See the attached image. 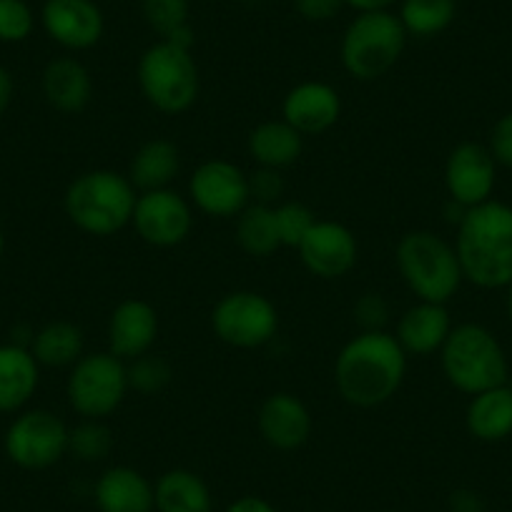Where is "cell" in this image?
Returning a JSON list of instances; mask_svg holds the SVG:
<instances>
[{
	"label": "cell",
	"mask_w": 512,
	"mask_h": 512,
	"mask_svg": "<svg viewBox=\"0 0 512 512\" xmlns=\"http://www.w3.org/2000/svg\"><path fill=\"white\" fill-rule=\"evenodd\" d=\"M407 354L395 334L359 332L334 359V387L357 410L382 407L400 392L407 374Z\"/></svg>",
	"instance_id": "1"
},
{
	"label": "cell",
	"mask_w": 512,
	"mask_h": 512,
	"mask_svg": "<svg viewBox=\"0 0 512 512\" xmlns=\"http://www.w3.org/2000/svg\"><path fill=\"white\" fill-rule=\"evenodd\" d=\"M465 282L480 289H505L512 282V206L485 201L465 211L455 239Z\"/></svg>",
	"instance_id": "2"
},
{
	"label": "cell",
	"mask_w": 512,
	"mask_h": 512,
	"mask_svg": "<svg viewBox=\"0 0 512 512\" xmlns=\"http://www.w3.org/2000/svg\"><path fill=\"white\" fill-rule=\"evenodd\" d=\"M139 191L126 174L111 169L83 171L68 184L63 209L68 221L88 236H113L131 226Z\"/></svg>",
	"instance_id": "3"
},
{
	"label": "cell",
	"mask_w": 512,
	"mask_h": 512,
	"mask_svg": "<svg viewBox=\"0 0 512 512\" xmlns=\"http://www.w3.org/2000/svg\"><path fill=\"white\" fill-rule=\"evenodd\" d=\"M395 264L402 282L420 302L447 304L465 282L455 244L430 229L407 231L397 241Z\"/></svg>",
	"instance_id": "4"
},
{
	"label": "cell",
	"mask_w": 512,
	"mask_h": 512,
	"mask_svg": "<svg viewBox=\"0 0 512 512\" xmlns=\"http://www.w3.org/2000/svg\"><path fill=\"white\" fill-rule=\"evenodd\" d=\"M442 374L462 395H480L510 377V364L502 344L487 327L465 322L452 327L440 349Z\"/></svg>",
	"instance_id": "5"
},
{
	"label": "cell",
	"mask_w": 512,
	"mask_h": 512,
	"mask_svg": "<svg viewBox=\"0 0 512 512\" xmlns=\"http://www.w3.org/2000/svg\"><path fill=\"white\" fill-rule=\"evenodd\" d=\"M136 81L149 106L164 116H179L199 101L201 76L194 53L164 38L141 53Z\"/></svg>",
	"instance_id": "6"
},
{
	"label": "cell",
	"mask_w": 512,
	"mask_h": 512,
	"mask_svg": "<svg viewBox=\"0 0 512 512\" xmlns=\"http://www.w3.org/2000/svg\"><path fill=\"white\" fill-rule=\"evenodd\" d=\"M407 31L392 11H364L344 28L339 58L354 81H377L400 63Z\"/></svg>",
	"instance_id": "7"
},
{
	"label": "cell",
	"mask_w": 512,
	"mask_h": 512,
	"mask_svg": "<svg viewBox=\"0 0 512 512\" xmlns=\"http://www.w3.org/2000/svg\"><path fill=\"white\" fill-rule=\"evenodd\" d=\"M126 395V362L111 352L83 354L68 372V405L81 420H106L123 405Z\"/></svg>",
	"instance_id": "8"
},
{
	"label": "cell",
	"mask_w": 512,
	"mask_h": 512,
	"mask_svg": "<svg viewBox=\"0 0 512 512\" xmlns=\"http://www.w3.org/2000/svg\"><path fill=\"white\" fill-rule=\"evenodd\" d=\"M71 427L51 410H21L3 435V450L16 467L41 472L68 455Z\"/></svg>",
	"instance_id": "9"
},
{
	"label": "cell",
	"mask_w": 512,
	"mask_h": 512,
	"mask_svg": "<svg viewBox=\"0 0 512 512\" xmlns=\"http://www.w3.org/2000/svg\"><path fill=\"white\" fill-rule=\"evenodd\" d=\"M216 339L234 349H259L279 332V312L269 297L251 289L224 294L211 309Z\"/></svg>",
	"instance_id": "10"
},
{
	"label": "cell",
	"mask_w": 512,
	"mask_h": 512,
	"mask_svg": "<svg viewBox=\"0 0 512 512\" xmlns=\"http://www.w3.org/2000/svg\"><path fill=\"white\" fill-rule=\"evenodd\" d=\"M131 226H134L136 236L149 246L174 249L189 239L191 226H194L191 201H186L174 189L144 191L136 199Z\"/></svg>",
	"instance_id": "11"
},
{
	"label": "cell",
	"mask_w": 512,
	"mask_h": 512,
	"mask_svg": "<svg viewBox=\"0 0 512 512\" xmlns=\"http://www.w3.org/2000/svg\"><path fill=\"white\" fill-rule=\"evenodd\" d=\"M191 206L214 219H236L249 199V176L226 159H209L189 179Z\"/></svg>",
	"instance_id": "12"
},
{
	"label": "cell",
	"mask_w": 512,
	"mask_h": 512,
	"mask_svg": "<svg viewBox=\"0 0 512 512\" xmlns=\"http://www.w3.org/2000/svg\"><path fill=\"white\" fill-rule=\"evenodd\" d=\"M304 269L317 279H342L357 267L359 244L352 229L332 219H317L297 246Z\"/></svg>",
	"instance_id": "13"
},
{
	"label": "cell",
	"mask_w": 512,
	"mask_h": 512,
	"mask_svg": "<svg viewBox=\"0 0 512 512\" xmlns=\"http://www.w3.org/2000/svg\"><path fill=\"white\" fill-rule=\"evenodd\" d=\"M497 184V161L477 141H462L450 151L445 164V189L450 201L472 209L492 199Z\"/></svg>",
	"instance_id": "14"
},
{
	"label": "cell",
	"mask_w": 512,
	"mask_h": 512,
	"mask_svg": "<svg viewBox=\"0 0 512 512\" xmlns=\"http://www.w3.org/2000/svg\"><path fill=\"white\" fill-rule=\"evenodd\" d=\"M41 26L53 43L78 53L101 43L106 18L96 0H46Z\"/></svg>",
	"instance_id": "15"
},
{
	"label": "cell",
	"mask_w": 512,
	"mask_h": 512,
	"mask_svg": "<svg viewBox=\"0 0 512 512\" xmlns=\"http://www.w3.org/2000/svg\"><path fill=\"white\" fill-rule=\"evenodd\" d=\"M256 427L269 447L279 452H294L312 437V412L292 392H274L256 412Z\"/></svg>",
	"instance_id": "16"
},
{
	"label": "cell",
	"mask_w": 512,
	"mask_h": 512,
	"mask_svg": "<svg viewBox=\"0 0 512 512\" xmlns=\"http://www.w3.org/2000/svg\"><path fill=\"white\" fill-rule=\"evenodd\" d=\"M108 352L123 362L144 357L159 337V312L146 299H123L108 317Z\"/></svg>",
	"instance_id": "17"
},
{
	"label": "cell",
	"mask_w": 512,
	"mask_h": 512,
	"mask_svg": "<svg viewBox=\"0 0 512 512\" xmlns=\"http://www.w3.org/2000/svg\"><path fill=\"white\" fill-rule=\"evenodd\" d=\"M342 98L337 88L324 81H302L282 101V118L302 136H322L337 126Z\"/></svg>",
	"instance_id": "18"
},
{
	"label": "cell",
	"mask_w": 512,
	"mask_h": 512,
	"mask_svg": "<svg viewBox=\"0 0 512 512\" xmlns=\"http://www.w3.org/2000/svg\"><path fill=\"white\" fill-rule=\"evenodd\" d=\"M41 384V364L31 347L18 342L0 344V415L26 410Z\"/></svg>",
	"instance_id": "19"
},
{
	"label": "cell",
	"mask_w": 512,
	"mask_h": 512,
	"mask_svg": "<svg viewBox=\"0 0 512 512\" xmlns=\"http://www.w3.org/2000/svg\"><path fill=\"white\" fill-rule=\"evenodd\" d=\"M93 500L101 512H154V485L136 467L116 465L101 472L93 487Z\"/></svg>",
	"instance_id": "20"
},
{
	"label": "cell",
	"mask_w": 512,
	"mask_h": 512,
	"mask_svg": "<svg viewBox=\"0 0 512 512\" xmlns=\"http://www.w3.org/2000/svg\"><path fill=\"white\" fill-rule=\"evenodd\" d=\"M450 332L452 322L445 304L417 299V304H412L397 322L395 339L405 349L407 357H430V354H440Z\"/></svg>",
	"instance_id": "21"
},
{
	"label": "cell",
	"mask_w": 512,
	"mask_h": 512,
	"mask_svg": "<svg viewBox=\"0 0 512 512\" xmlns=\"http://www.w3.org/2000/svg\"><path fill=\"white\" fill-rule=\"evenodd\" d=\"M43 96L58 113H81L91 103L93 81L88 68L73 56H58L43 68Z\"/></svg>",
	"instance_id": "22"
},
{
	"label": "cell",
	"mask_w": 512,
	"mask_h": 512,
	"mask_svg": "<svg viewBox=\"0 0 512 512\" xmlns=\"http://www.w3.org/2000/svg\"><path fill=\"white\" fill-rule=\"evenodd\" d=\"M246 149L256 166L282 171L299 161L304 151V136L284 118H274V121H264L251 128Z\"/></svg>",
	"instance_id": "23"
},
{
	"label": "cell",
	"mask_w": 512,
	"mask_h": 512,
	"mask_svg": "<svg viewBox=\"0 0 512 512\" xmlns=\"http://www.w3.org/2000/svg\"><path fill=\"white\" fill-rule=\"evenodd\" d=\"M465 425L475 440L502 442L512 435V387L497 384L492 390L470 397L465 412Z\"/></svg>",
	"instance_id": "24"
},
{
	"label": "cell",
	"mask_w": 512,
	"mask_h": 512,
	"mask_svg": "<svg viewBox=\"0 0 512 512\" xmlns=\"http://www.w3.org/2000/svg\"><path fill=\"white\" fill-rule=\"evenodd\" d=\"M181 171V151L169 139H151L136 149L128 164V181L139 194L144 191L171 189V181Z\"/></svg>",
	"instance_id": "25"
},
{
	"label": "cell",
	"mask_w": 512,
	"mask_h": 512,
	"mask_svg": "<svg viewBox=\"0 0 512 512\" xmlns=\"http://www.w3.org/2000/svg\"><path fill=\"white\" fill-rule=\"evenodd\" d=\"M156 512H211L214 497L201 475L186 467L164 472L154 485Z\"/></svg>",
	"instance_id": "26"
},
{
	"label": "cell",
	"mask_w": 512,
	"mask_h": 512,
	"mask_svg": "<svg viewBox=\"0 0 512 512\" xmlns=\"http://www.w3.org/2000/svg\"><path fill=\"white\" fill-rule=\"evenodd\" d=\"M31 352L41 367H73L78 359L83 357L86 349V337L78 324L68 322V319H56L38 329L31 337Z\"/></svg>",
	"instance_id": "27"
},
{
	"label": "cell",
	"mask_w": 512,
	"mask_h": 512,
	"mask_svg": "<svg viewBox=\"0 0 512 512\" xmlns=\"http://www.w3.org/2000/svg\"><path fill=\"white\" fill-rule=\"evenodd\" d=\"M236 244L249 256H272L282 249L277 234V219H274V206L249 204L236 216Z\"/></svg>",
	"instance_id": "28"
},
{
	"label": "cell",
	"mask_w": 512,
	"mask_h": 512,
	"mask_svg": "<svg viewBox=\"0 0 512 512\" xmlns=\"http://www.w3.org/2000/svg\"><path fill=\"white\" fill-rule=\"evenodd\" d=\"M397 18L410 38H435L457 18V0H400Z\"/></svg>",
	"instance_id": "29"
},
{
	"label": "cell",
	"mask_w": 512,
	"mask_h": 512,
	"mask_svg": "<svg viewBox=\"0 0 512 512\" xmlns=\"http://www.w3.org/2000/svg\"><path fill=\"white\" fill-rule=\"evenodd\" d=\"M113 435L103 420H81L68 430V452L81 462H101L111 455Z\"/></svg>",
	"instance_id": "30"
},
{
	"label": "cell",
	"mask_w": 512,
	"mask_h": 512,
	"mask_svg": "<svg viewBox=\"0 0 512 512\" xmlns=\"http://www.w3.org/2000/svg\"><path fill=\"white\" fill-rule=\"evenodd\" d=\"M128 374V390L139 392V395H159L171 384L174 369L159 354H144L131 362H126Z\"/></svg>",
	"instance_id": "31"
},
{
	"label": "cell",
	"mask_w": 512,
	"mask_h": 512,
	"mask_svg": "<svg viewBox=\"0 0 512 512\" xmlns=\"http://www.w3.org/2000/svg\"><path fill=\"white\" fill-rule=\"evenodd\" d=\"M274 219H277V234L279 244L287 249H297L309 234L314 224H317V214L309 209L302 201H282L274 206Z\"/></svg>",
	"instance_id": "32"
},
{
	"label": "cell",
	"mask_w": 512,
	"mask_h": 512,
	"mask_svg": "<svg viewBox=\"0 0 512 512\" xmlns=\"http://www.w3.org/2000/svg\"><path fill=\"white\" fill-rule=\"evenodd\" d=\"M141 13L159 38H169L189 26V0H141Z\"/></svg>",
	"instance_id": "33"
},
{
	"label": "cell",
	"mask_w": 512,
	"mask_h": 512,
	"mask_svg": "<svg viewBox=\"0 0 512 512\" xmlns=\"http://www.w3.org/2000/svg\"><path fill=\"white\" fill-rule=\"evenodd\" d=\"M36 28V13L26 0H0V43H23Z\"/></svg>",
	"instance_id": "34"
},
{
	"label": "cell",
	"mask_w": 512,
	"mask_h": 512,
	"mask_svg": "<svg viewBox=\"0 0 512 512\" xmlns=\"http://www.w3.org/2000/svg\"><path fill=\"white\" fill-rule=\"evenodd\" d=\"M249 176V199L251 204H264V206H277L282 204L284 196V179L282 171L277 169H259Z\"/></svg>",
	"instance_id": "35"
},
{
	"label": "cell",
	"mask_w": 512,
	"mask_h": 512,
	"mask_svg": "<svg viewBox=\"0 0 512 512\" xmlns=\"http://www.w3.org/2000/svg\"><path fill=\"white\" fill-rule=\"evenodd\" d=\"M387 317H390V307L382 294H362L354 304V319L359 322L362 332H379L387 324Z\"/></svg>",
	"instance_id": "36"
},
{
	"label": "cell",
	"mask_w": 512,
	"mask_h": 512,
	"mask_svg": "<svg viewBox=\"0 0 512 512\" xmlns=\"http://www.w3.org/2000/svg\"><path fill=\"white\" fill-rule=\"evenodd\" d=\"M487 149H490L492 159L497 161V166L512 169V111L505 113V116L492 126Z\"/></svg>",
	"instance_id": "37"
},
{
	"label": "cell",
	"mask_w": 512,
	"mask_h": 512,
	"mask_svg": "<svg viewBox=\"0 0 512 512\" xmlns=\"http://www.w3.org/2000/svg\"><path fill=\"white\" fill-rule=\"evenodd\" d=\"M344 8V0H294V11L309 23H327Z\"/></svg>",
	"instance_id": "38"
},
{
	"label": "cell",
	"mask_w": 512,
	"mask_h": 512,
	"mask_svg": "<svg viewBox=\"0 0 512 512\" xmlns=\"http://www.w3.org/2000/svg\"><path fill=\"white\" fill-rule=\"evenodd\" d=\"M450 512H485V500L475 490H455L450 495Z\"/></svg>",
	"instance_id": "39"
},
{
	"label": "cell",
	"mask_w": 512,
	"mask_h": 512,
	"mask_svg": "<svg viewBox=\"0 0 512 512\" xmlns=\"http://www.w3.org/2000/svg\"><path fill=\"white\" fill-rule=\"evenodd\" d=\"M224 512H277V507L259 495H244V497H236Z\"/></svg>",
	"instance_id": "40"
},
{
	"label": "cell",
	"mask_w": 512,
	"mask_h": 512,
	"mask_svg": "<svg viewBox=\"0 0 512 512\" xmlns=\"http://www.w3.org/2000/svg\"><path fill=\"white\" fill-rule=\"evenodd\" d=\"M13 96H16V81H13V73L6 66H0V118L6 116V111L11 108Z\"/></svg>",
	"instance_id": "41"
},
{
	"label": "cell",
	"mask_w": 512,
	"mask_h": 512,
	"mask_svg": "<svg viewBox=\"0 0 512 512\" xmlns=\"http://www.w3.org/2000/svg\"><path fill=\"white\" fill-rule=\"evenodd\" d=\"M400 0H344V6L352 8L354 13L364 11H392V6H397Z\"/></svg>",
	"instance_id": "42"
},
{
	"label": "cell",
	"mask_w": 512,
	"mask_h": 512,
	"mask_svg": "<svg viewBox=\"0 0 512 512\" xmlns=\"http://www.w3.org/2000/svg\"><path fill=\"white\" fill-rule=\"evenodd\" d=\"M507 299H505V307H507V317H510V322H512V282L507 284Z\"/></svg>",
	"instance_id": "43"
},
{
	"label": "cell",
	"mask_w": 512,
	"mask_h": 512,
	"mask_svg": "<svg viewBox=\"0 0 512 512\" xmlns=\"http://www.w3.org/2000/svg\"><path fill=\"white\" fill-rule=\"evenodd\" d=\"M3 251H6V234L0 229V259H3Z\"/></svg>",
	"instance_id": "44"
}]
</instances>
